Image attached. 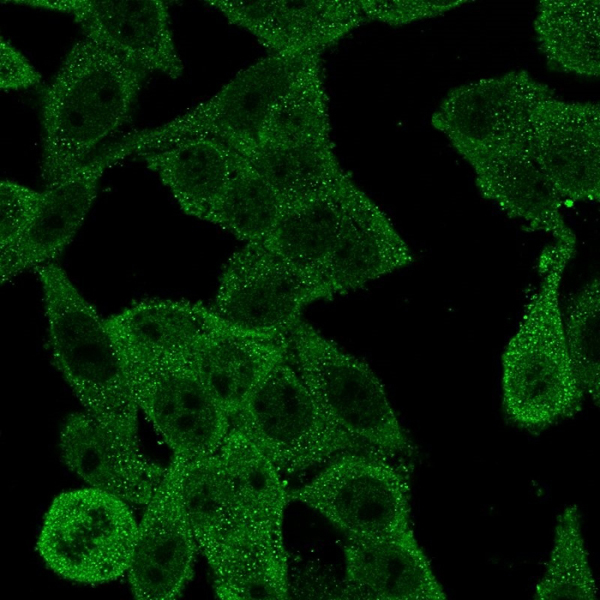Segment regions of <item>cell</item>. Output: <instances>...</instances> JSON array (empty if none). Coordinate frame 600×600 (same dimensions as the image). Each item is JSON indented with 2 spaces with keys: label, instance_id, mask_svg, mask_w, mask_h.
Returning a JSON list of instances; mask_svg holds the SVG:
<instances>
[{
  "label": "cell",
  "instance_id": "obj_1",
  "mask_svg": "<svg viewBox=\"0 0 600 600\" xmlns=\"http://www.w3.org/2000/svg\"><path fill=\"white\" fill-rule=\"evenodd\" d=\"M148 74L88 38L72 46L41 94L45 188L64 181L127 122Z\"/></svg>",
  "mask_w": 600,
  "mask_h": 600
},
{
  "label": "cell",
  "instance_id": "obj_2",
  "mask_svg": "<svg viewBox=\"0 0 600 600\" xmlns=\"http://www.w3.org/2000/svg\"><path fill=\"white\" fill-rule=\"evenodd\" d=\"M576 245L554 242L540 256L542 279L502 354V405L509 421L541 431L582 408L564 334L560 285Z\"/></svg>",
  "mask_w": 600,
  "mask_h": 600
},
{
  "label": "cell",
  "instance_id": "obj_3",
  "mask_svg": "<svg viewBox=\"0 0 600 600\" xmlns=\"http://www.w3.org/2000/svg\"><path fill=\"white\" fill-rule=\"evenodd\" d=\"M183 497L220 599L288 597L285 544L267 536L249 517L217 452L187 461Z\"/></svg>",
  "mask_w": 600,
  "mask_h": 600
},
{
  "label": "cell",
  "instance_id": "obj_4",
  "mask_svg": "<svg viewBox=\"0 0 600 600\" xmlns=\"http://www.w3.org/2000/svg\"><path fill=\"white\" fill-rule=\"evenodd\" d=\"M34 270L43 290L54 365L87 414L118 440L139 447V408L106 319L59 264Z\"/></svg>",
  "mask_w": 600,
  "mask_h": 600
},
{
  "label": "cell",
  "instance_id": "obj_5",
  "mask_svg": "<svg viewBox=\"0 0 600 600\" xmlns=\"http://www.w3.org/2000/svg\"><path fill=\"white\" fill-rule=\"evenodd\" d=\"M290 361L322 412L368 452L407 457L413 445L369 365L299 319L288 331Z\"/></svg>",
  "mask_w": 600,
  "mask_h": 600
},
{
  "label": "cell",
  "instance_id": "obj_6",
  "mask_svg": "<svg viewBox=\"0 0 600 600\" xmlns=\"http://www.w3.org/2000/svg\"><path fill=\"white\" fill-rule=\"evenodd\" d=\"M230 422L280 473L368 452L322 412L289 357L268 373Z\"/></svg>",
  "mask_w": 600,
  "mask_h": 600
},
{
  "label": "cell",
  "instance_id": "obj_7",
  "mask_svg": "<svg viewBox=\"0 0 600 600\" xmlns=\"http://www.w3.org/2000/svg\"><path fill=\"white\" fill-rule=\"evenodd\" d=\"M128 504L94 487L61 493L45 515L36 545L40 556L71 581L116 580L128 572L138 535Z\"/></svg>",
  "mask_w": 600,
  "mask_h": 600
},
{
  "label": "cell",
  "instance_id": "obj_8",
  "mask_svg": "<svg viewBox=\"0 0 600 600\" xmlns=\"http://www.w3.org/2000/svg\"><path fill=\"white\" fill-rule=\"evenodd\" d=\"M320 59L321 54L314 52L270 53L241 70L211 98L115 145L130 156L196 136L214 137L230 146L256 141L272 106Z\"/></svg>",
  "mask_w": 600,
  "mask_h": 600
},
{
  "label": "cell",
  "instance_id": "obj_9",
  "mask_svg": "<svg viewBox=\"0 0 600 600\" xmlns=\"http://www.w3.org/2000/svg\"><path fill=\"white\" fill-rule=\"evenodd\" d=\"M288 499L320 513L347 539L379 538L412 528L407 477L391 459L374 453L334 458L309 482L288 492Z\"/></svg>",
  "mask_w": 600,
  "mask_h": 600
},
{
  "label": "cell",
  "instance_id": "obj_10",
  "mask_svg": "<svg viewBox=\"0 0 600 600\" xmlns=\"http://www.w3.org/2000/svg\"><path fill=\"white\" fill-rule=\"evenodd\" d=\"M330 298L306 275L264 243H246L227 261L212 311L233 327L267 334L288 333L302 310Z\"/></svg>",
  "mask_w": 600,
  "mask_h": 600
},
{
  "label": "cell",
  "instance_id": "obj_11",
  "mask_svg": "<svg viewBox=\"0 0 600 600\" xmlns=\"http://www.w3.org/2000/svg\"><path fill=\"white\" fill-rule=\"evenodd\" d=\"M134 398L173 455L188 461L214 454L231 422L185 357L122 358Z\"/></svg>",
  "mask_w": 600,
  "mask_h": 600
},
{
  "label": "cell",
  "instance_id": "obj_12",
  "mask_svg": "<svg viewBox=\"0 0 600 600\" xmlns=\"http://www.w3.org/2000/svg\"><path fill=\"white\" fill-rule=\"evenodd\" d=\"M552 96L555 91L527 70H511L451 89L431 124L464 157L526 139L533 109Z\"/></svg>",
  "mask_w": 600,
  "mask_h": 600
},
{
  "label": "cell",
  "instance_id": "obj_13",
  "mask_svg": "<svg viewBox=\"0 0 600 600\" xmlns=\"http://www.w3.org/2000/svg\"><path fill=\"white\" fill-rule=\"evenodd\" d=\"M187 461L173 455L138 524L128 569L131 590L137 599H174L193 576L198 546L183 497Z\"/></svg>",
  "mask_w": 600,
  "mask_h": 600
},
{
  "label": "cell",
  "instance_id": "obj_14",
  "mask_svg": "<svg viewBox=\"0 0 600 600\" xmlns=\"http://www.w3.org/2000/svg\"><path fill=\"white\" fill-rule=\"evenodd\" d=\"M527 145L564 204L600 199V106L552 96L532 111Z\"/></svg>",
  "mask_w": 600,
  "mask_h": 600
},
{
  "label": "cell",
  "instance_id": "obj_15",
  "mask_svg": "<svg viewBox=\"0 0 600 600\" xmlns=\"http://www.w3.org/2000/svg\"><path fill=\"white\" fill-rule=\"evenodd\" d=\"M63 12L73 17L88 38L131 60L147 72L172 79L182 76L183 63L170 27L168 6L162 0H13Z\"/></svg>",
  "mask_w": 600,
  "mask_h": 600
},
{
  "label": "cell",
  "instance_id": "obj_16",
  "mask_svg": "<svg viewBox=\"0 0 600 600\" xmlns=\"http://www.w3.org/2000/svg\"><path fill=\"white\" fill-rule=\"evenodd\" d=\"M527 138L462 157L473 169L481 196L509 218L526 222L555 242L576 245L562 214L563 200L532 157Z\"/></svg>",
  "mask_w": 600,
  "mask_h": 600
},
{
  "label": "cell",
  "instance_id": "obj_17",
  "mask_svg": "<svg viewBox=\"0 0 600 600\" xmlns=\"http://www.w3.org/2000/svg\"><path fill=\"white\" fill-rule=\"evenodd\" d=\"M126 158L114 143L90 158L61 183L45 188L39 209L23 237L1 251L4 283L18 274L53 262L83 224L98 191L104 171Z\"/></svg>",
  "mask_w": 600,
  "mask_h": 600
},
{
  "label": "cell",
  "instance_id": "obj_18",
  "mask_svg": "<svg viewBox=\"0 0 600 600\" xmlns=\"http://www.w3.org/2000/svg\"><path fill=\"white\" fill-rule=\"evenodd\" d=\"M344 558L341 598L446 599L412 528L379 538L347 539Z\"/></svg>",
  "mask_w": 600,
  "mask_h": 600
},
{
  "label": "cell",
  "instance_id": "obj_19",
  "mask_svg": "<svg viewBox=\"0 0 600 600\" xmlns=\"http://www.w3.org/2000/svg\"><path fill=\"white\" fill-rule=\"evenodd\" d=\"M65 465L91 487L129 504L146 505L166 468L148 460L139 447L114 437L89 414H71L60 433Z\"/></svg>",
  "mask_w": 600,
  "mask_h": 600
},
{
  "label": "cell",
  "instance_id": "obj_20",
  "mask_svg": "<svg viewBox=\"0 0 600 600\" xmlns=\"http://www.w3.org/2000/svg\"><path fill=\"white\" fill-rule=\"evenodd\" d=\"M412 261L410 248L387 215L356 187L320 280L331 298L358 289Z\"/></svg>",
  "mask_w": 600,
  "mask_h": 600
},
{
  "label": "cell",
  "instance_id": "obj_21",
  "mask_svg": "<svg viewBox=\"0 0 600 600\" xmlns=\"http://www.w3.org/2000/svg\"><path fill=\"white\" fill-rule=\"evenodd\" d=\"M288 354V333H259L224 323L185 358L230 419Z\"/></svg>",
  "mask_w": 600,
  "mask_h": 600
},
{
  "label": "cell",
  "instance_id": "obj_22",
  "mask_svg": "<svg viewBox=\"0 0 600 600\" xmlns=\"http://www.w3.org/2000/svg\"><path fill=\"white\" fill-rule=\"evenodd\" d=\"M106 323L122 358L152 361L185 357L225 322L199 302L153 298L131 304Z\"/></svg>",
  "mask_w": 600,
  "mask_h": 600
},
{
  "label": "cell",
  "instance_id": "obj_23",
  "mask_svg": "<svg viewBox=\"0 0 600 600\" xmlns=\"http://www.w3.org/2000/svg\"><path fill=\"white\" fill-rule=\"evenodd\" d=\"M137 155L155 172L187 215L206 220L234 170L235 150L220 139L196 136Z\"/></svg>",
  "mask_w": 600,
  "mask_h": 600
},
{
  "label": "cell",
  "instance_id": "obj_24",
  "mask_svg": "<svg viewBox=\"0 0 600 600\" xmlns=\"http://www.w3.org/2000/svg\"><path fill=\"white\" fill-rule=\"evenodd\" d=\"M356 187L349 176L325 192L286 205L264 244L322 284L320 272L340 233L349 197Z\"/></svg>",
  "mask_w": 600,
  "mask_h": 600
},
{
  "label": "cell",
  "instance_id": "obj_25",
  "mask_svg": "<svg viewBox=\"0 0 600 600\" xmlns=\"http://www.w3.org/2000/svg\"><path fill=\"white\" fill-rule=\"evenodd\" d=\"M367 21L358 0H276L255 37L271 53H322Z\"/></svg>",
  "mask_w": 600,
  "mask_h": 600
},
{
  "label": "cell",
  "instance_id": "obj_26",
  "mask_svg": "<svg viewBox=\"0 0 600 600\" xmlns=\"http://www.w3.org/2000/svg\"><path fill=\"white\" fill-rule=\"evenodd\" d=\"M533 27L549 67L577 76H599V0H541Z\"/></svg>",
  "mask_w": 600,
  "mask_h": 600
},
{
  "label": "cell",
  "instance_id": "obj_27",
  "mask_svg": "<svg viewBox=\"0 0 600 600\" xmlns=\"http://www.w3.org/2000/svg\"><path fill=\"white\" fill-rule=\"evenodd\" d=\"M230 147L249 161L285 206L325 192L349 177L331 139L296 145H261L253 141Z\"/></svg>",
  "mask_w": 600,
  "mask_h": 600
},
{
  "label": "cell",
  "instance_id": "obj_28",
  "mask_svg": "<svg viewBox=\"0 0 600 600\" xmlns=\"http://www.w3.org/2000/svg\"><path fill=\"white\" fill-rule=\"evenodd\" d=\"M217 453L249 517L267 536L284 543L283 517L289 499L281 473L232 425Z\"/></svg>",
  "mask_w": 600,
  "mask_h": 600
},
{
  "label": "cell",
  "instance_id": "obj_29",
  "mask_svg": "<svg viewBox=\"0 0 600 600\" xmlns=\"http://www.w3.org/2000/svg\"><path fill=\"white\" fill-rule=\"evenodd\" d=\"M284 208L272 186L235 150L233 174L205 221L228 230L245 243H264Z\"/></svg>",
  "mask_w": 600,
  "mask_h": 600
},
{
  "label": "cell",
  "instance_id": "obj_30",
  "mask_svg": "<svg viewBox=\"0 0 600 600\" xmlns=\"http://www.w3.org/2000/svg\"><path fill=\"white\" fill-rule=\"evenodd\" d=\"M321 59L314 62L269 111L255 142L296 145L331 139Z\"/></svg>",
  "mask_w": 600,
  "mask_h": 600
},
{
  "label": "cell",
  "instance_id": "obj_31",
  "mask_svg": "<svg viewBox=\"0 0 600 600\" xmlns=\"http://www.w3.org/2000/svg\"><path fill=\"white\" fill-rule=\"evenodd\" d=\"M588 556L579 508L569 505L557 517L552 549L533 598L596 600L598 588Z\"/></svg>",
  "mask_w": 600,
  "mask_h": 600
},
{
  "label": "cell",
  "instance_id": "obj_32",
  "mask_svg": "<svg viewBox=\"0 0 600 600\" xmlns=\"http://www.w3.org/2000/svg\"><path fill=\"white\" fill-rule=\"evenodd\" d=\"M563 316L566 346L574 375L596 405L600 398V281L589 280L568 301Z\"/></svg>",
  "mask_w": 600,
  "mask_h": 600
},
{
  "label": "cell",
  "instance_id": "obj_33",
  "mask_svg": "<svg viewBox=\"0 0 600 600\" xmlns=\"http://www.w3.org/2000/svg\"><path fill=\"white\" fill-rule=\"evenodd\" d=\"M43 192L12 180L0 182V249L13 247L32 223Z\"/></svg>",
  "mask_w": 600,
  "mask_h": 600
},
{
  "label": "cell",
  "instance_id": "obj_34",
  "mask_svg": "<svg viewBox=\"0 0 600 600\" xmlns=\"http://www.w3.org/2000/svg\"><path fill=\"white\" fill-rule=\"evenodd\" d=\"M467 0H358L368 20L402 26L414 21L434 18L453 10Z\"/></svg>",
  "mask_w": 600,
  "mask_h": 600
},
{
  "label": "cell",
  "instance_id": "obj_35",
  "mask_svg": "<svg viewBox=\"0 0 600 600\" xmlns=\"http://www.w3.org/2000/svg\"><path fill=\"white\" fill-rule=\"evenodd\" d=\"M38 70L27 57L10 42L0 37V89L24 90L40 84Z\"/></svg>",
  "mask_w": 600,
  "mask_h": 600
}]
</instances>
